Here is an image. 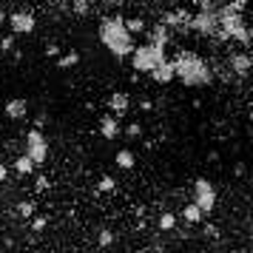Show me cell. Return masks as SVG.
<instances>
[{"label": "cell", "instance_id": "6da1fadb", "mask_svg": "<svg viewBox=\"0 0 253 253\" xmlns=\"http://www.w3.org/2000/svg\"><path fill=\"white\" fill-rule=\"evenodd\" d=\"M171 63H173V80H179L188 88H205V85L213 83V69L194 48H179Z\"/></svg>", "mask_w": 253, "mask_h": 253}, {"label": "cell", "instance_id": "7a4b0ae2", "mask_svg": "<svg viewBox=\"0 0 253 253\" xmlns=\"http://www.w3.org/2000/svg\"><path fill=\"white\" fill-rule=\"evenodd\" d=\"M97 37H100V43L108 48V54L117 60H126L131 54V48L137 46V37L131 35L126 29V17H105L100 29H97Z\"/></svg>", "mask_w": 253, "mask_h": 253}, {"label": "cell", "instance_id": "3957f363", "mask_svg": "<svg viewBox=\"0 0 253 253\" xmlns=\"http://www.w3.org/2000/svg\"><path fill=\"white\" fill-rule=\"evenodd\" d=\"M168 57L165 54V48L157 46V43H151V40H145V43H137V46L131 48V54H128V60H131V66H134V71H139V74H148L157 63H162V60Z\"/></svg>", "mask_w": 253, "mask_h": 253}, {"label": "cell", "instance_id": "277c9868", "mask_svg": "<svg viewBox=\"0 0 253 253\" xmlns=\"http://www.w3.org/2000/svg\"><path fill=\"white\" fill-rule=\"evenodd\" d=\"M216 199H219L216 185L211 182V179H205V176H199V179L194 182V188H191V202L208 216V213L216 208Z\"/></svg>", "mask_w": 253, "mask_h": 253}, {"label": "cell", "instance_id": "5b68a950", "mask_svg": "<svg viewBox=\"0 0 253 253\" xmlns=\"http://www.w3.org/2000/svg\"><path fill=\"white\" fill-rule=\"evenodd\" d=\"M188 32H194V35H199V37H211V40H216L219 14L216 12H205V9H196V12L188 17Z\"/></svg>", "mask_w": 253, "mask_h": 253}, {"label": "cell", "instance_id": "8992f818", "mask_svg": "<svg viewBox=\"0 0 253 253\" xmlns=\"http://www.w3.org/2000/svg\"><path fill=\"white\" fill-rule=\"evenodd\" d=\"M26 157L35 162V165H43V162L48 160V139L37 131V128H32L29 134H26Z\"/></svg>", "mask_w": 253, "mask_h": 253}, {"label": "cell", "instance_id": "52a82bcc", "mask_svg": "<svg viewBox=\"0 0 253 253\" xmlns=\"http://www.w3.org/2000/svg\"><path fill=\"white\" fill-rule=\"evenodd\" d=\"M228 71H230V77H239V80H245V77L251 74V54H248V48L230 51V57H228Z\"/></svg>", "mask_w": 253, "mask_h": 253}, {"label": "cell", "instance_id": "ba28073f", "mask_svg": "<svg viewBox=\"0 0 253 253\" xmlns=\"http://www.w3.org/2000/svg\"><path fill=\"white\" fill-rule=\"evenodd\" d=\"M6 20H9L12 35H32L35 26H37V20H35V14L32 12H14V14H9Z\"/></svg>", "mask_w": 253, "mask_h": 253}, {"label": "cell", "instance_id": "9c48e42d", "mask_svg": "<svg viewBox=\"0 0 253 253\" xmlns=\"http://www.w3.org/2000/svg\"><path fill=\"white\" fill-rule=\"evenodd\" d=\"M188 17H191V12L179 6V9H171L168 14H162V23L171 32H188Z\"/></svg>", "mask_w": 253, "mask_h": 253}, {"label": "cell", "instance_id": "30bf717a", "mask_svg": "<svg viewBox=\"0 0 253 253\" xmlns=\"http://www.w3.org/2000/svg\"><path fill=\"white\" fill-rule=\"evenodd\" d=\"M97 128H100V137L103 139H117L120 137V131H123V128H120V117L111 114V111L100 117V126Z\"/></svg>", "mask_w": 253, "mask_h": 253}, {"label": "cell", "instance_id": "8fae6325", "mask_svg": "<svg viewBox=\"0 0 253 253\" xmlns=\"http://www.w3.org/2000/svg\"><path fill=\"white\" fill-rule=\"evenodd\" d=\"M148 77L154 83H157V85H168V83L173 80V63L168 57L162 60V63H157V66H154V69L148 71Z\"/></svg>", "mask_w": 253, "mask_h": 253}, {"label": "cell", "instance_id": "7c38bea8", "mask_svg": "<svg viewBox=\"0 0 253 253\" xmlns=\"http://www.w3.org/2000/svg\"><path fill=\"white\" fill-rule=\"evenodd\" d=\"M6 117L14 120V123H17V120H26V117H29V100H26V97H12V100L6 103Z\"/></svg>", "mask_w": 253, "mask_h": 253}, {"label": "cell", "instance_id": "4fadbf2b", "mask_svg": "<svg viewBox=\"0 0 253 253\" xmlns=\"http://www.w3.org/2000/svg\"><path fill=\"white\" fill-rule=\"evenodd\" d=\"M128 108H131V97H128L126 91H114L111 97H108V111L117 117H126Z\"/></svg>", "mask_w": 253, "mask_h": 253}, {"label": "cell", "instance_id": "5bb4252c", "mask_svg": "<svg viewBox=\"0 0 253 253\" xmlns=\"http://www.w3.org/2000/svg\"><path fill=\"white\" fill-rule=\"evenodd\" d=\"M145 35H148L151 43H157V46L165 48L168 43H171V35H173V32H171V29H168L165 23H157L154 29H145Z\"/></svg>", "mask_w": 253, "mask_h": 253}, {"label": "cell", "instance_id": "9a60e30c", "mask_svg": "<svg viewBox=\"0 0 253 253\" xmlns=\"http://www.w3.org/2000/svg\"><path fill=\"white\" fill-rule=\"evenodd\" d=\"M182 219L188 222V225H199V222L205 219V213H202V211H199L194 202H188V205L182 208Z\"/></svg>", "mask_w": 253, "mask_h": 253}, {"label": "cell", "instance_id": "2e32d148", "mask_svg": "<svg viewBox=\"0 0 253 253\" xmlns=\"http://www.w3.org/2000/svg\"><path fill=\"white\" fill-rule=\"evenodd\" d=\"M35 168H37V165H35L32 160H29L26 154H23V157H17V160H14V171L20 173V176H29V173H35Z\"/></svg>", "mask_w": 253, "mask_h": 253}, {"label": "cell", "instance_id": "e0dca14e", "mask_svg": "<svg viewBox=\"0 0 253 253\" xmlns=\"http://www.w3.org/2000/svg\"><path fill=\"white\" fill-rule=\"evenodd\" d=\"M134 154H131V151L128 148H123V151H117V168H123V171H131V168H134Z\"/></svg>", "mask_w": 253, "mask_h": 253}, {"label": "cell", "instance_id": "ac0fdd59", "mask_svg": "<svg viewBox=\"0 0 253 253\" xmlns=\"http://www.w3.org/2000/svg\"><path fill=\"white\" fill-rule=\"evenodd\" d=\"M126 29L131 32V35H145V29H148V23L142 20V17H126Z\"/></svg>", "mask_w": 253, "mask_h": 253}, {"label": "cell", "instance_id": "d6986e66", "mask_svg": "<svg viewBox=\"0 0 253 253\" xmlns=\"http://www.w3.org/2000/svg\"><path fill=\"white\" fill-rule=\"evenodd\" d=\"M196 9H205V12H219L225 0H191Z\"/></svg>", "mask_w": 253, "mask_h": 253}, {"label": "cell", "instance_id": "ffe728a7", "mask_svg": "<svg viewBox=\"0 0 253 253\" xmlns=\"http://www.w3.org/2000/svg\"><path fill=\"white\" fill-rule=\"evenodd\" d=\"M157 225H160V230H173V228H176V216L168 213V211H162L160 219H157Z\"/></svg>", "mask_w": 253, "mask_h": 253}, {"label": "cell", "instance_id": "44dd1931", "mask_svg": "<svg viewBox=\"0 0 253 253\" xmlns=\"http://www.w3.org/2000/svg\"><path fill=\"white\" fill-rule=\"evenodd\" d=\"M57 57H60V54H57ZM77 63H80V54H77V51H69V54H63V57L57 60L60 69H69V66H77Z\"/></svg>", "mask_w": 253, "mask_h": 253}, {"label": "cell", "instance_id": "7402d4cb", "mask_svg": "<svg viewBox=\"0 0 253 253\" xmlns=\"http://www.w3.org/2000/svg\"><path fill=\"white\" fill-rule=\"evenodd\" d=\"M114 188H117V182L111 179V176H103V179H100V185H97V191H100V194H111Z\"/></svg>", "mask_w": 253, "mask_h": 253}, {"label": "cell", "instance_id": "603a6c76", "mask_svg": "<svg viewBox=\"0 0 253 253\" xmlns=\"http://www.w3.org/2000/svg\"><path fill=\"white\" fill-rule=\"evenodd\" d=\"M17 213L23 219H32L35 216V202H20V205H17Z\"/></svg>", "mask_w": 253, "mask_h": 253}, {"label": "cell", "instance_id": "cb8c5ba5", "mask_svg": "<svg viewBox=\"0 0 253 253\" xmlns=\"http://www.w3.org/2000/svg\"><path fill=\"white\" fill-rule=\"evenodd\" d=\"M100 248H108V245H114V233L111 230H100Z\"/></svg>", "mask_w": 253, "mask_h": 253}, {"label": "cell", "instance_id": "d4e9b609", "mask_svg": "<svg viewBox=\"0 0 253 253\" xmlns=\"http://www.w3.org/2000/svg\"><path fill=\"white\" fill-rule=\"evenodd\" d=\"M126 137H142V126H139V123H131V126L126 128Z\"/></svg>", "mask_w": 253, "mask_h": 253}, {"label": "cell", "instance_id": "484cf974", "mask_svg": "<svg viewBox=\"0 0 253 253\" xmlns=\"http://www.w3.org/2000/svg\"><path fill=\"white\" fill-rule=\"evenodd\" d=\"M71 9H74L77 14H88V0H74Z\"/></svg>", "mask_w": 253, "mask_h": 253}, {"label": "cell", "instance_id": "4316f807", "mask_svg": "<svg viewBox=\"0 0 253 253\" xmlns=\"http://www.w3.org/2000/svg\"><path fill=\"white\" fill-rule=\"evenodd\" d=\"M12 46H14V35H6L3 40H0V51H3V54L12 51Z\"/></svg>", "mask_w": 253, "mask_h": 253}, {"label": "cell", "instance_id": "83f0119b", "mask_svg": "<svg viewBox=\"0 0 253 253\" xmlns=\"http://www.w3.org/2000/svg\"><path fill=\"white\" fill-rule=\"evenodd\" d=\"M46 228V216H32V230H43Z\"/></svg>", "mask_w": 253, "mask_h": 253}, {"label": "cell", "instance_id": "f1b7e54d", "mask_svg": "<svg viewBox=\"0 0 253 253\" xmlns=\"http://www.w3.org/2000/svg\"><path fill=\"white\" fill-rule=\"evenodd\" d=\"M35 188H37V191H46V188H48V179H46V176H37V185H35Z\"/></svg>", "mask_w": 253, "mask_h": 253}, {"label": "cell", "instance_id": "f546056e", "mask_svg": "<svg viewBox=\"0 0 253 253\" xmlns=\"http://www.w3.org/2000/svg\"><path fill=\"white\" fill-rule=\"evenodd\" d=\"M46 54H48V57H57V54H60V46H54V43H51V46H46Z\"/></svg>", "mask_w": 253, "mask_h": 253}, {"label": "cell", "instance_id": "4dcf8cb0", "mask_svg": "<svg viewBox=\"0 0 253 253\" xmlns=\"http://www.w3.org/2000/svg\"><path fill=\"white\" fill-rule=\"evenodd\" d=\"M6 176H9V168H6V165L0 162V182H6Z\"/></svg>", "mask_w": 253, "mask_h": 253}, {"label": "cell", "instance_id": "1f68e13d", "mask_svg": "<svg viewBox=\"0 0 253 253\" xmlns=\"http://www.w3.org/2000/svg\"><path fill=\"white\" fill-rule=\"evenodd\" d=\"M3 20H6V14H3V12H0V23H3Z\"/></svg>", "mask_w": 253, "mask_h": 253}, {"label": "cell", "instance_id": "d6a6232c", "mask_svg": "<svg viewBox=\"0 0 253 253\" xmlns=\"http://www.w3.org/2000/svg\"><path fill=\"white\" fill-rule=\"evenodd\" d=\"M0 54H3V51H0Z\"/></svg>", "mask_w": 253, "mask_h": 253}]
</instances>
